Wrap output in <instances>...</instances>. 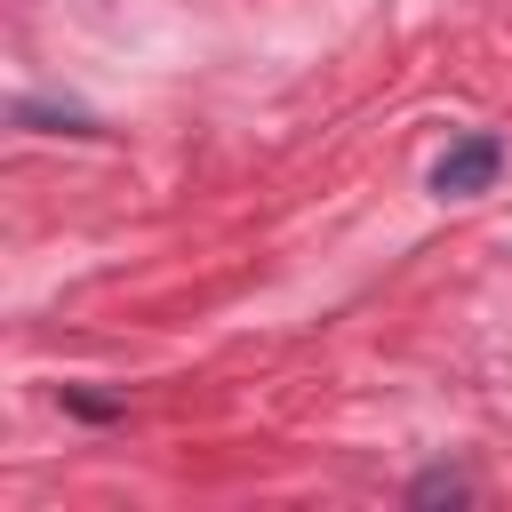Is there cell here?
<instances>
[{
	"label": "cell",
	"mask_w": 512,
	"mask_h": 512,
	"mask_svg": "<svg viewBox=\"0 0 512 512\" xmlns=\"http://www.w3.org/2000/svg\"><path fill=\"white\" fill-rule=\"evenodd\" d=\"M472 496V480L464 472H448V464H432V472H416L408 480V504H464Z\"/></svg>",
	"instance_id": "obj_3"
},
{
	"label": "cell",
	"mask_w": 512,
	"mask_h": 512,
	"mask_svg": "<svg viewBox=\"0 0 512 512\" xmlns=\"http://www.w3.org/2000/svg\"><path fill=\"white\" fill-rule=\"evenodd\" d=\"M64 408H72V416H88V424H112V416H120V400H112V392H80V384H64Z\"/></svg>",
	"instance_id": "obj_4"
},
{
	"label": "cell",
	"mask_w": 512,
	"mask_h": 512,
	"mask_svg": "<svg viewBox=\"0 0 512 512\" xmlns=\"http://www.w3.org/2000/svg\"><path fill=\"white\" fill-rule=\"evenodd\" d=\"M16 128H40V136H96V120L88 112H64V104H16Z\"/></svg>",
	"instance_id": "obj_2"
},
{
	"label": "cell",
	"mask_w": 512,
	"mask_h": 512,
	"mask_svg": "<svg viewBox=\"0 0 512 512\" xmlns=\"http://www.w3.org/2000/svg\"><path fill=\"white\" fill-rule=\"evenodd\" d=\"M496 176H504V136L472 128V136H456V144L432 160V200H472V192H488Z\"/></svg>",
	"instance_id": "obj_1"
}]
</instances>
